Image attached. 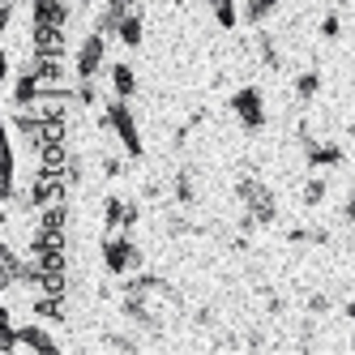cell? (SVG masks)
<instances>
[{
    "instance_id": "obj_1",
    "label": "cell",
    "mask_w": 355,
    "mask_h": 355,
    "mask_svg": "<svg viewBox=\"0 0 355 355\" xmlns=\"http://www.w3.org/2000/svg\"><path fill=\"white\" fill-rule=\"evenodd\" d=\"M98 129L116 133V141L124 146V155H129V159H141V155H146L141 129H137V116H133V107H129V98H107L103 116H98Z\"/></svg>"
},
{
    "instance_id": "obj_2",
    "label": "cell",
    "mask_w": 355,
    "mask_h": 355,
    "mask_svg": "<svg viewBox=\"0 0 355 355\" xmlns=\"http://www.w3.org/2000/svg\"><path fill=\"white\" fill-rule=\"evenodd\" d=\"M103 266L116 278H124V274H133V270L146 266V252L137 248L133 232H107V240H103Z\"/></svg>"
},
{
    "instance_id": "obj_3",
    "label": "cell",
    "mask_w": 355,
    "mask_h": 355,
    "mask_svg": "<svg viewBox=\"0 0 355 355\" xmlns=\"http://www.w3.org/2000/svg\"><path fill=\"white\" fill-rule=\"evenodd\" d=\"M236 197L244 201V210L257 218V223H274L278 218V197L266 189V180H257V175H240Z\"/></svg>"
},
{
    "instance_id": "obj_4",
    "label": "cell",
    "mask_w": 355,
    "mask_h": 355,
    "mask_svg": "<svg viewBox=\"0 0 355 355\" xmlns=\"http://www.w3.org/2000/svg\"><path fill=\"white\" fill-rule=\"evenodd\" d=\"M232 116L240 120V129H248V133L266 129V94L257 86H240L232 94Z\"/></svg>"
},
{
    "instance_id": "obj_5",
    "label": "cell",
    "mask_w": 355,
    "mask_h": 355,
    "mask_svg": "<svg viewBox=\"0 0 355 355\" xmlns=\"http://www.w3.org/2000/svg\"><path fill=\"white\" fill-rule=\"evenodd\" d=\"M103 60H107V35L103 31H90L82 43H78V82H94L103 73Z\"/></svg>"
},
{
    "instance_id": "obj_6",
    "label": "cell",
    "mask_w": 355,
    "mask_h": 355,
    "mask_svg": "<svg viewBox=\"0 0 355 355\" xmlns=\"http://www.w3.org/2000/svg\"><path fill=\"white\" fill-rule=\"evenodd\" d=\"M13 355H60V343L47 334L39 321H26V325H17Z\"/></svg>"
},
{
    "instance_id": "obj_7",
    "label": "cell",
    "mask_w": 355,
    "mask_h": 355,
    "mask_svg": "<svg viewBox=\"0 0 355 355\" xmlns=\"http://www.w3.org/2000/svg\"><path fill=\"white\" fill-rule=\"evenodd\" d=\"M107 82H112V94L116 98H133L137 94V73H133V64H124V60H116L107 69Z\"/></svg>"
},
{
    "instance_id": "obj_8",
    "label": "cell",
    "mask_w": 355,
    "mask_h": 355,
    "mask_svg": "<svg viewBox=\"0 0 355 355\" xmlns=\"http://www.w3.org/2000/svg\"><path fill=\"white\" fill-rule=\"evenodd\" d=\"M35 56H64V26H35Z\"/></svg>"
},
{
    "instance_id": "obj_9",
    "label": "cell",
    "mask_w": 355,
    "mask_h": 355,
    "mask_svg": "<svg viewBox=\"0 0 355 355\" xmlns=\"http://www.w3.org/2000/svg\"><path fill=\"white\" fill-rule=\"evenodd\" d=\"M35 155H39V167H43V171H64V167L73 163L69 141H47V146H39V150H35Z\"/></svg>"
},
{
    "instance_id": "obj_10",
    "label": "cell",
    "mask_w": 355,
    "mask_h": 355,
    "mask_svg": "<svg viewBox=\"0 0 355 355\" xmlns=\"http://www.w3.org/2000/svg\"><path fill=\"white\" fill-rule=\"evenodd\" d=\"M278 5H283V0H244L240 17L248 21V26H266V21L278 13Z\"/></svg>"
},
{
    "instance_id": "obj_11",
    "label": "cell",
    "mask_w": 355,
    "mask_h": 355,
    "mask_svg": "<svg viewBox=\"0 0 355 355\" xmlns=\"http://www.w3.org/2000/svg\"><path fill=\"white\" fill-rule=\"evenodd\" d=\"M116 39H120L124 47H141V43H146V13L124 17L120 26H116Z\"/></svg>"
},
{
    "instance_id": "obj_12",
    "label": "cell",
    "mask_w": 355,
    "mask_h": 355,
    "mask_svg": "<svg viewBox=\"0 0 355 355\" xmlns=\"http://www.w3.org/2000/svg\"><path fill=\"white\" fill-rule=\"evenodd\" d=\"M124 223H129V201L107 197L103 201V227H107V232H124Z\"/></svg>"
},
{
    "instance_id": "obj_13",
    "label": "cell",
    "mask_w": 355,
    "mask_h": 355,
    "mask_svg": "<svg viewBox=\"0 0 355 355\" xmlns=\"http://www.w3.org/2000/svg\"><path fill=\"white\" fill-rule=\"evenodd\" d=\"M309 163L313 167H334V163H343V150L329 146V141H309Z\"/></svg>"
},
{
    "instance_id": "obj_14",
    "label": "cell",
    "mask_w": 355,
    "mask_h": 355,
    "mask_svg": "<svg viewBox=\"0 0 355 355\" xmlns=\"http://www.w3.org/2000/svg\"><path fill=\"white\" fill-rule=\"evenodd\" d=\"M317 90H321V73L317 69H309V73H300V78H295V98H300V103H313Z\"/></svg>"
},
{
    "instance_id": "obj_15",
    "label": "cell",
    "mask_w": 355,
    "mask_h": 355,
    "mask_svg": "<svg viewBox=\"0 0 355 355\" xmlns=\"http://www.w3.org/2000/svg\"><path fill=\"white\" fill-rule=\"evenodd\" d=\"M214 21H218L223 31H236V26H240V9H236V0H218V5H214Z\"/></svg>"
},
{
    "instance_id": "obj_16",
    "label": "cell",
    "mask_w": 355,
    "mask_h": 355,
    "mask_svg": "<svg viewBox=\"0 0 355 355\" xmlns=\"http://www.w3.org/2000/svg\"><path fill=\"white\" fill-rule=\"evenodd\" d=\"M171 193H175V201H180V206H193V201H197L193 175H189V171H180V175H175V184H171Z\"/></svg>"
},
{
    "instance_id": "obj_17",
    "label": "cell",
    "mask_w": 355,
    "mask_h": 355,
    "mask_svg": "<svg viewBox=\"0 0 355 355\" xmlns=\"http://www.w3.org/2000/svg\"><path fill=\"white\" fill-rule=\"evenodd\" d=\"M300 197H304V206H309V210H313V206H321V201H325V180H321V175H313V180L304 184V193H300Z\"/></svg>"
},
{
    "instance_id": "obj_18",
    "label": "cell",
    "mask_w": 355,
    "mask_h": 355,
    "mask_svg": "<svg viewBox=\"0 0 355 355\" xmlns=\"http://www.w3.org/2000/svg\"><path fill=\"white\" fill-rule=\"evenodd\" d=\"M107 347L112 351H137V338H129V334H107Z\"/></svg>"
},
{
    "instance_id": "obj_19",
    "label": "cell",
    "mask_w": 355,
    "mask_h": 355,
    "mask_svg": "<svg viewBox=\"0 0 355 355\" xmlns=\"http://www.w3.org/2000/svg\"><path fill=\"white\" fill-rule=\"evenodd\" d=\"M338 31H343V21H338L334 13H329V17L321 21V35H325V39H338Z\"/></svg>"
},
{
    "instance_id": "obj_20",
    "label": "cell",
    "mask_w": 355,
    "mask_h": 355,
    "mask_svg": "<svg viewBox=\"0 0 355 355\" xmlns=\"http://www.w3.org/2000/svg\"><path fill=\"white\" fill-rule=\"evenodd\" d=\"M124 159H129V155H124ZM124 159L107 155V159H103V175H120V171H124Z\"/></svg>"
},
{
    "instance_id": "obj_21",
    "label": "cell",
    "mask_w": 355,
    "mask_h": 355,
    "mask_svg": "<svg viewBox=\"0 0 355 355\" xmlns=\"http://www.w3.org/2000/svg\"><path fill=\"white\" fill-rule=\"evenodd\" d=\"M325 309H329L325 295H313V300H309V313H325Z\"/></svg>"
},
{
    "instance_id": "obj_22",
    "label": "cell",
    "mask_w": 355,
    "mask_h": 355,
    "mask_svg": "<svg viewBox=\"0 0 355 355\" xmlns=\"http://www.w3.org/2000/svg\"><path fill=\"white\" fill-rule=\"evenodd\" d=\"M347 321L355 325V300H347Z\"/></svg>"
},
{
    "instance_id": "obj_23",
    "label": "cell",
    "mask_w": 355,
    "mask_h": 355,
    "mask_svg": "<svg viewBox=\"0 0 355 355\" xmlns=\"http://www.w3.org/2000/svg\"><path fill=\"white\" fill-rule=\"evenodd\" d=\"M206 5H210V9H214V5H218V0H206Z\"/></svg>"
}]
</instances>
